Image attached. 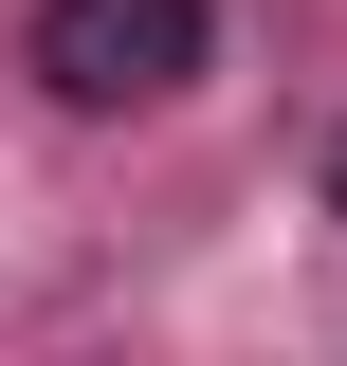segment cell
<instances>
[{"mask_svg":"<svg viewBox=\"0 0 347 366\" xmlns=\"http://www.w3.org/2000/svg\"><path fill=\"white\" fill-rule=\"evenodd\" d=\"M201 0H37V74H55V110H146V92H183L201 74Z\"/></svg>","mask_w":347,"mask_h":366,"instance_id":"cell-1","label":"cell"},{"mask_svg":"<svg viewBox=\"0 0 347 366\" xmlns=\"http://www.w3.org/2000/svg\"><path fill=\"white\" fill-rule=\"evenodd\" d=\"M329 220H347V147H329Z\"/></svg>","mask_w":347,"mask_h":366,"instance_id":"cell-2","label":"cell"}]
</instances>
